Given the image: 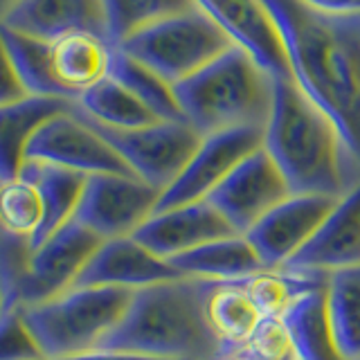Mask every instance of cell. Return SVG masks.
Instances as JSON below:
<instances>
[{
	"label": "cell",
	"mask_w": 360,
	"mask_h": 360,
	"mask_svg": "<svg viewBox=\"0 0 360 360\" xmlns=\"http://www.w3.org/2000/svg\"><path fill=\"white\" fill-rule=\"evenodd\" d=\"M264 146V129L243 127L205 135L180 176L158 198L155 212L205 200L232 169ZM153 212V214H155Z\"/></svg>",
	"instance_id": "obj_9"
},
{
	"label": "cell",
	"mask_w": 360,
	"mask_h": 360,
	"mask_svg": "<svg viewBox=\"0 0 360 360\" xmlns=\"http://www.w3.org/2000/svg\"><path fill=\"white\" fill-rule=\"evenodd\" d=\"M18 178L27 180L30 185L37 187L43 202V221L37 234L30 239V248H37L75 219L88 176L48 162L25 160Z\"/></svg>",
	"instance_id": "obj_21"
},
{
	"label": "cell",
	"mask_w": 360,
	"mask_h": 360,
	"mask_svg": "<svg viewBox=\"0 0 360 360\" xmlns=\"http://www.w3.org/2000/svg\"><path fill=\"white\" fill-rule=\"evenodd\" d=\"M99 243L101 239L97 234L77 221H70L41 245L30 248L27 270L16 295V309L48 302L72 288L77 275L82 273Z\"/></svg>",
	"instance_id": "obj_11"
},
{
	"label": "cell",
	"mask_w": 360,
	"mask_h": 360,
	"mask_svg": "<svg viewBox=\"0 0 360 360\" xmlns=\"http://www.w3.org/2000/svg\"><path fill=\"white\" fill-rule=\"evenodd\" d=\"M174 279H183V275L167 259L155 257L133 236H122L99 243L82 273L77 275L72 288L93 286L140 290Z\"/></svg>",
	"instance_id": "obj_15"
},
{
	"label": "cell",
	"mask_w": 360,
	"mask_h": 360,
	"mask_svg": "<svg viewBox=\"0 0 360 360\" xmlns=\"http://www.w3.org/2000/svg\"><path fill=\"white\" fill-rule=\"evenodd\" d=\"M82 117L110 144V149L122 158L135 178L160 194L180 176L202 140L187 122L160 120L140 129H108L86 115Z\"/></svg>",
	"instance_id": "obj_7"
},
{
	"label": "cell",
	"mask_w": 360,
	"mask_h": 360,
	"mask_svg": "<svg viewBox=\"0 0 360 360\" xmlns=\"http://www.w3.org/2000/svg\"><path fill=\"white\" fill-rule=\"evenodd\" d=\"M205 318L223 345V354L241 349L262 315L239 281H214L205 300Z\"/></svg>",
	"instance_id": "obj_24"
},
{
	"label": "cell",
	"mask_w": 360,
	"mask_h": 360,
	"mask_svg": "<svg viewBox=\"0 0 360 360\" xmlns=\"http://www.w3.org/2000/svg\"><path fill=\"white\" fill-rule=\"evenodd\" d=\"M241 352L252 360H297L290 333L281 315L262 318L250 338L243 342Z\"/></svg>",
	"instance_id": "obj_32"
},
{
	"label": "cell",
	"mask_w": 360,
	"mask_h": 360,
	"mask_svg": "<svg viewBox=\"0 0 360 360\" xmlns=\"http://www.w3.org/2000/svg\"><path fill=\"white\" fill-rule=\"evenodd\" d=\"M273 84L245 50L228 48L198 72L174 84L183 120L200 138L230 129H266L273 110Z\"/></svg>",
	"instance_id": "obj_4"
},
{
	"label": "cell",
	"mask_w": 360,
	"mask_h": 360,
	"mask_svg": "<svg viewBox=\"0 0 360 360\" xmlns=\"http://www.w3.org/2000/svg\"><path fill=\"white\" fill-rule=\"evenodd\" d=\"M54 360H167V358L140 356V354H129V352H110V349H93V352H86V354L54 358Z\"/></svg>",
	"instance_id": "obj_35"
},
{
	"label": "cell",
	"mask_w": 360,
	"mask_h": 360,
	"mask_svg": "<svg viewBox=\"0 0 360 360\" xmlns=\"http://www.w3.org/2000/svg\"><path fill=\"white\" fill-rule=\"evenodd\" d=\"M0 27L45 43L70 34H97L108 41L101 0H20Z\"/></svg>",
	"instance_id": "obj_18"
},
{
	"label": "cell",
	"mask_w": 360,
	"mask_h": 360,
	"mask_svg": "<svg viewBox=\"0 0 360 360\" xmlns=\"http://www.w3.org/2000/svg\"><path fill=\"white\" fill-rule=\"evenodd\" d=\"M236 281L248 292V297L255 304L259 315L270 318V315H281L300 297L309 295V292L326 288L329 275L315 273V270L275 268L262 270V273Z\"/></svg>",
	"instance_id": "obj_25"
},
{
	"label": "cell",
	"mask_w": 360,
	"mask_h": 360,
	"mask_svg": "<svg viewBox=\"0 0 360 360\" xmlns=\"http://www.w3.org/2000/svg\"><path fill=\"white\" fill-rule=\"evenodd\" d=\"M110 56L112 45L97 34H70L50 43L52 75L70 101L108 77Z\"/></svg>",
	"instance_id": "obj_20"
},
{
	"label": "cell",
	"mask_w": 360,
	"mask_h": 360,
	"mask_svg": "<svg viewBox=\"0 0 360 360\" xmlns=\"http://www.w3.org/2000/svg\"><path fill=\"white\" fill-rule=\"evenodd\" d=\"M232 45L245 50L273 79H292L286 45L262 0H194Z\"/></svg>",
	"instance_id": "obj_14"
},
{
	"label": "cell",
	"mask_w": 360,
	"mask_h": 360,
	"mask_svg": "<svg viewBox=\"0 0 360 360\" xmlns=\"http://www.w3.org/2000/svg\"><path fill=\"white\" fill-rule=\"evenodd\" d=\"M326 311L345 360H360V266L329 273Z\"/></svg>",
	"instance_id": "obj_27"
},
{
	"label": "cell",
	"mask_w": 360,
	"mask_h": 360,
	"mask_svg": "<svg viewBox=\"0 0 360 360\" xmlns=\"http://www.w3.org/2000/svg\"><path fill=\"white\" fill-rule=\"evenodd\" d=\"M360 266V183L338 198L309 243L284 268L335 273Z\"/></svg>",
	"instance_id": "obj_17"
},
{
	"label": "cell",
	"mask_w": 360,
	"mask_h": 360,
	"mask_svg": "<svg viewBox=\"0 0 360 360\" xmlns=\"http://www.w3.org/2000/svg\"><path fill=\"white\" fill-rule=\"evenodd\" d=\"M302 3L324 14H358L360 11V0H302Z\"/></svg>",
	"instance_id": "obj_36"
},
{
	"label": "cell",
	"mask_w": 360,
	"mask_h": 360,
	"mask_svg": "<svg viewBox=\"0 0 360 360\" xmlns=\"http://www.w3.org/2000/svg\"><path fill=\"white\" fill-rule=\"evenodd\" d=\"M115 48L174 86L232 48V41L196 7L131 34Z\"/></svg>",
	"instance_id": "obj_6"
},
{
	"label": "cell",
	"mask_w": 360,
	"mask_h": 360,
	"mask_svg": "<svg viewBox=\"0 0 360 360\" xmlns=\"http://www.w3.org/2000/svg\"><path fill=\"white\" fill-rule=\"evenodd\" d=\"M77 110L108 129H140L160 122L138 97H133L110 77L101 79L99 84L82 93V97L77 99Z\"/></svg>",
	"instance_id": "obj_26"
},
{
	"label": "cell",
	"mask_w": 360,
	"mask_h": 360,
	"mask_svg": "<svg viewBox=\"0 0 360 360\" xmlns=\"http://www.w3.org/2000/svg\"><path fill=\"white\" fill-rule=\"evenodd\" d=\"M101 5H104L106 32L112 48L158 20L196 9L194 0H101Z\"/></svg>",
	"instance_id": "obj_30"
},
{
	"label": "cell",
	"mask_w": 360,
	"mask_h": 360,
	"mask_svg": "<svg viewBox=\"0 0 360 360\" xmlns=\"http://www.w3.org/2000/svg\"><path fill=\"white\" fill-rule=\"evenodd\" d=\"M108 77L115 79L117 84H122L133 97H138L158 120L185 122L183 112L178 108L176 95H174V86L167 84L160 75H155L146 65L120 52L117 48H112Z\"/></svg>",
	"instance_id": "obj_28"
},
{
	"label": "cell",
	"mask_w": 360,
	"mask_h": 360,
	"mask_svg": "<svg viewBox=\"0 0 360 360\" xmlns=\"http://www.w3.org/2000/svg\"><path fill=\"white\" fill-rule=\"evenodd\" d=\"M43 221V202L34 185L14 178L0 183V230L32 239Z\"/></svg>",
	"instance_id": "obj_31"
},
{
	"label": "cell",
	"mask_w": 360,
	"mask_h": 360,
	"mask_svg": "<svg viewBox=\"0 0 360 360\" xmlns=\"http://www.w3.org/2000/svg\"><path fill=\"white\" fill-rule=\"evenodd\" d=\"M288 196L290 189L284 176L262 146L236 165L205 200L221 212L236 234H245Z\"/></svg>",
	"instance_id": "obj_12"
},
{
	"label": "cell",
	"mask_w": 360,
	"mask_h": 360,
	"mask_svg": "<svg viewBox=\"0 0 360 360\" xmlns=\"http://www.w3.org/2000/svg\"><path fill=\"white\" fill-rule=\"evenodd\" d=\"M219 360H252L248 354H243L241 349H232V352H228V354H223Z\"/></svg>",
	"instance_id": "obj_38"
},
{
	"label": "cell",
	"mask_w": 360,
	"mask_h": 360,
	"mask_svg": "<svg viewBox=\"0 0 360 360\" xmlns=\"http://www.w3.org/2000/svg\"><path fill=\"white\" fill-rule=\"evenodd\" d=\"M212 284L183 277L135 290L124 318L97 349L167 360H219L223 345L205 318Z\"/></svg>",
	"instance_id": "obj_3"
},
{
	"label": "cell",
	"mask_w": 360,
	"mask_h": 360,
	"mask_svg": "<svg viewBox=\"0 0 360 360\" xmlns=\"http://www.w3.org/2000/svg\"><path fill=\"white\" fill-rule=\"evenodd\" d=\"M286 45L292 82L360 162V11L324 14L302 0H262Z\"/></svg>",
	"instance_id": "obj_1"
},
{
	"label": "cell",
	"mask_w": 360,
	"mask_h": 360,
	"mask_svg": "<svg viewBox=\"0 0 360 360\" xmlns=\"http://www.w3.org/2000/svg\"><path fill=\"white\" fill-rule=\"evenodd\" d=\"M18 3H20V0H0V22L9 16V11L14 9Z\"/></svg>",
	"instance_id": "obj_37"
},
{
	"label": "cell",
	"mask_w": 360,
	"mask_h": 360,
	"mask_svg": "<svg viewBox=\"0 0 360 360\" xmlns=\"http://www.w3.org/2000/svg\"><path fill=\"white\" fill-rule=\"evenodd\" d=\"M295 347L297 360H345L331 331L326 311V288L300 297L281 313Z\"/></svg>",
	"instance_id": "obj_23"
},
{
	"label": "cell",
	"mask_w": 360,
	"mask_h": 360,
	"mask_svg": "<svg viewBox=\"0 0 360 360\" xmlns=\"http://www.w3.org/2000/svg\"><path fill=\"white\" fill-rule=\"evenodd\" d=\"M0 360H45L20 309L0 311Z\"/></svg>",
	"instance_id": "obj_33"
},
{
	"label": "cell",
	"mask_w": 360,
	"mask_h": 360,
	"mask_svg": "<svg viewBox=\"0 0 360 360\" xmlns=\"http://www.w3.org/2000/svg\"><path fill=\"white\" fill-rule=\"evenodd\" d=\"M135 290L68 288L48 302L22 307L20 315L45 360L93 352L124 318Z\"/></svg>",
	"instance_id": "obj_5"
},
{
	"label": "cell",
	"mask_w": 360,
	"mask_h": 360,
	"mask_svg": "<svg viewBox=\"0 0 360 360\" xmlns=\"http://www.w3.org/2000/svg\"><path fill=\"white\" fill-rule=\"evenodd\" d=\"M25 160L72 169V172L84 176H133L131 169L122 162V158L110 149V144L79 115L77 104L72 110L48 120L34 133V138L27 144Z\"/></svg>",
	"instance_id": "obj_10"
},
{
	"label": "cell",
	"mask_w": 360,
	"mask_h": 360,
	"mask_svg": "<svg viewBox=\"0 0 360 360\" xmlns=\"http://www.w3.org/2000/svg\"><path fill=\"white\" fill-rule=\"evenodd\" d=\"M264 151L284 176L290 194L340 198L360 183V162L349 153L335 124L292 79H275Z\"/></svg>",
	"instance_id": "obj_2"
},
{
	"label": "cell",
	"mask_w": 360,
	"mask_h": 360,
	"mask_svg": "<svg viewBox=\"0 0 360 360\" xmlns=\"http://www.w3.org/2000/svg\"><path fill=\"white\" fill-rule=\"evenodd\" d=\"M77 101L27 95L0 106V183L18 178L27 144L45 122L75 108Z\"/></svg>",
	"instance_id": "obj_19"
},
{
	"label": "cell",
	"mask_w": 360,
	"mask_h": 360,
	"mask_svg": "<svg viewBox=\"0 0 360 360\" xmlns=\"http://www.w3.org/2000/svg\"><path fill=\"white\" fill-rule=\"evenodd\" d=\"M160 191L135 176L95 174L86 178L75 219L101 241L133 236L140 225L153 217Z\"/></svg>",
	"instance_id": "obj_8"
},
{
	"label": "cell",
	"mask_w": 360,
	"mask_h": 360,
	"mask_svg": "<svg viewBox=\"0 0 360 360\" xmlns=\"http://www.w3.org/2000/svg\"><path fill=\"white\" fill-rule=\"evenodd\" d=\"M338 198L320 194H290L259 219L245 239L252 243L266 270L284 268L329 217Z\"/></svg>",
	"instance_id": "obj_13"
},
{
	"label": "cell",
	"mask_w": 360,
	"mask_h": 360,
	"mask_svg": "<svg viewBox=\"0 0 360 360\" xmlns=\"http://www.w3.org/2000/svg\"><path fill=\"white\" fill-rule=\"evenodd\" d=\"M232 234H236L234 228L212 202L196 200L189 205L155 212L133 232V239L155 257L172 259Z\"/></svg>",
	"instance_id": "obj_16"
},
{
	"label": "cell",
	"mask_w": 360,
	"mask_h": 360,
	"mask_svg": "<svg viewBox=\"0 0 360 360\" xmlns=\"http://www.w3.org/2000/svg\"><path fill=\"white\" fill-rule=\"evenodd\" d=\"M0 39L5 43L9 59L14 63V70L27 95L68 99L52 75L50 43L32 37H22V34L11 32L7 27H0Z\"/></svg>",
	"instance_id": "obj_29"
},
{
	"label": "cell",
	"mask_w": 360,
	"mask_h": 360,
	"mask_svg": "<svg viewBox=\"0 0 360 360\" xmlns=\"http://www.w3.org/2000/svg\"><path fill=\"white\" fill-rule=\"evenodd\" d=\"M167 262L183 277L210 281H236L266 270L245 234H232L225 239L202 243Z\"/></svg>",
	"instance_id": "obj_22"
},
{
	"label": "cell",
	"mask_w": 360,
	"mask_h": 360,
	"mask_svg": "<svg viewBox=\"0 0 360 360\" xmlns=\"http://www.w3.org/2000/svg\"><path fill=\"white\" fill-rule=\"evenodd\" d=\"M22 97H27V93L20 84L16 70H14V63H11V59H9L3 39H0V106L11 104V101H18Z\"/></svg>",
	"instance_id": "obj_34"
},
{
	"label": "cell",
	"mask_w": 360,
	"mask_h": 360,
	"mask_svg": "<svg viewBox=\"0 0 360 360\" xmlns=\"http://www.w3.org/2000/svg\"><path fill=\"white\" fill-rule=\"evenodd\" d=\"M0 311H3V295H0Z\"/></svg>",
	"instance_id": "obj_39"
}]
</instances>
